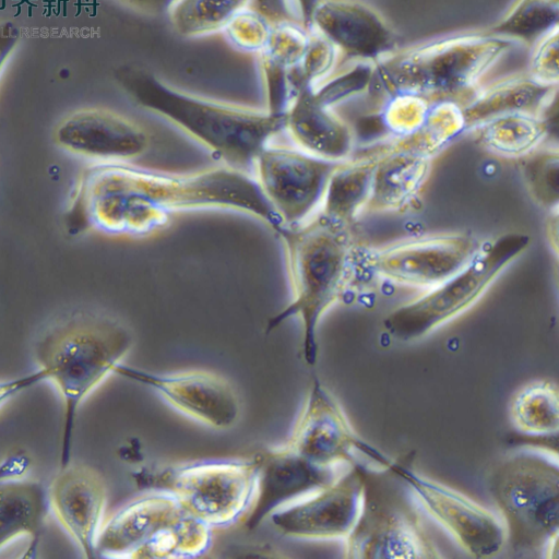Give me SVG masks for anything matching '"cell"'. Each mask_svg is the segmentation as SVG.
<instances>
[{"instance_id": "cell-31", "label": "cell", "mask_w": 559, "mask_h": 559, "mask_svg": "<svg viewBox=\"0 0 559 559\" xmlns=\"http://www.w3.org/2000/svg\"><path fill=\"white\" fill-rule=\"evenodd\" d=\"M522 173L533 199L543 207L557 211L559 156L557 151L536 148L523 157Z\"/></svg>"}, {"instance_id": "cell-14", "label": "cell", "mask_w": 559, "mask_h": 559, "mask_svg": "<svg viewBox=\"0 0 559 559\" xmlns=\"http://www.w3.org/2000/svg\"><path fill=\"white\" fill-rule=\"evenodd\" d=\"M53 140L62 152L95 164L130 163L151 146V135L143 127L104 108L69 114L56 127Z\"/></svg>"}, {"instance_id": "cell-24", "label": "cell", "mask_w": 559, "mask_h": 559, "mask_svg": "<svg viewBox=\"0 0 559 559\" xmlns=\"http://www.w3.org/2000/svg\"><path fill=\"white\" fill-rule=\"evenodd\" d=\"M49 491L36 480L10 478L0 481V549L29 535L28 552H36L50 508Z\"/></svg>"}, {"instance_id": "cell-16", "label": "cell", "mask_w": 559, "mask_h": 559, "mask_svg": "<svg viewBox=\"0 0 559 559\" xmlns=\"http://www.w3.org/2000/svg\"><path fill=\"white\" fill-rule=\"evenodd\" d=\"M115 372L155 390L176 409L211 428L229 429L240 417L241 404L236 390L214 372L156 374L121 364Z\"/></svg>"}, {"instance_id": "cell-29", "label": "cell", "mask_w": 559, "mask_h": 559, "mask_svg": "<svg viewBox=\"0 0 559 559\" xmlns=\"http://www.w3.org/2000/svg\"><path fill=\"white\" fill-rule=\"evenodd\" d=\"M248 3L249 0H176L168 13L178 35L197 38L225 29Z\"/></svg>"}, {"instance_id": "cell-3", "label": "cell", "mask_w": 559, "mask_h": 559, "mask_svg": "<svg viewBox=\"0 0 559 559\" xmlns=\"http://www.w3.org/2000/svg\"><path fill=\"white\" fill-rule=\"evenodd\" d=\"M515 44L474 32L397 49L374 63L372 86L378 85L389 97L413 96L431 106L453 103L462 108Z\"/></svg>"}, {"instance_id": "cell-9", "label": "cell", "mask_w": 559, "mask_h": 559, "mask_svg": "<svg viewBox=\"0 0 559 559\" xmlns=\"http://www.w3.org/2000/svg\"><path fill=\"white\" fill-rule=\"evenodd\" d=\"M346 538L345 557L352 559L441 557L405 492L366 467L360 512Z\"/></svg>"}, {"instance_id": "cell-19", "label": "cell", "mask_w": 559, "mask_h": 559, "mask_svg": "<svg viewBox=\"0 0 559 559\" xmlns=\"http://www.w3.org/2000/svg\"><path fill=\"white\" fill-rule=\"evenodd\" d=\"M57 518L88 559L97 555V538L107 503L104 477L88 465L61 468L49 490Z\"/></svg>"}, {"instance_id": "cell-26", "label": "cell", "mask_w": 559, "mask_h": 559, "mask_svg": "<svg viewBox=\"0 0 559 559\" xmlns=\"http://www.w3.org/2000/svg\"><path fill=\"white\" fill-rule=\"evenodd\" d=\"M476 128L481 146L506 158H523L538 148L549 132L542 118L528 115L502 116Z\"/></svg>"}, {"instance_id": "cell-18", "label": "cell", "mask_w": 559, "mask_h": 559, "mask_svg": "<svg viewBox=\"0 0 559 559\" xmlns=\"http://www.w3.org/2000/svg\"><path fill=\"white\" fill-rule=\"evenodd\" d=\"M257 488L245 526L253 531L286 502L312 493L335 481L343 473L312 464L286 445L258 454Z\"/></svg>"}, {"instance_id": "cell-10", "label": "cell", "mask_w": 559, "mask_h": 559, "mask_svg": "<svg viewBox=\"0 0 559 559\" xmlns=\"http://www.w3.org/2000/svg\"><path fill=\"white\" fill-rule=\"evenodd\" d=\"M342 163L299 148L269 145L255 160V180L284 226L300 225L322 206L329 182Z\"/></svg>"}, {"instance_id": "cell-32", "label": "cell", "mask_w": 559, "mask_h": 559, "mask_svg": "<svg viewBox=\"0 0 559 559\" xmlns=\"http://www.w3.org/2000/svg\"><path fill=\"white\" fill-rule=\"evenodd\" d=\"M336 57L335 47L317 32L311 31L301 61L289 73L293 96L295 97L304 88L316 87V84L332 71Z\"/></svg>"}, {"instance_id": "cell-36", "label": "cell", "mask_w": 559, "mask_h": 559, "mask_svg": "<svg viewBox=\"0 0 559 559\" xmlns=\"http://www.w3.org/2000/svg\"><path fill=\"white\" fill-rule=\"evenodd\" d=\"M527 75L535 82L558 86L559 80V29L558 27L543 36L533 45Z\"/></svg>"}, {"instance_id": "cell-2", "label": "cell", "mask_w": 559, "mask_h": 559, "mask_svg": "<svg viewBox=\"0 0 559 559\" xmlns=\"http://www.w3.org/2000/svg\"><path fill=\"white\" fill-rule=\"evenodd\" d=\"M115 80L136 106L169 121L234 169L249 173L262 151L285 132L286 114L195 96L136 67L119 68Z\"/></svg>"}, {"instance_id": "cell-39", "label": "cell", "mask_w": 559, "mask_h": 559, "mask_svg": "<svg viewBox=\"0 0 559 559\" xmlns=\"http://www.w3.org/2000/svg\"><path fill=\"white\" fill-rule=\"evenodd\" d=\"M22 40L21 28L11 22L0 23V78Z\"/></svg>"}, {"instance_id": "cell-40", "label": "cell", "mask_w": 559, "mask_h": 559, "mask_svg": "<svg viewBox=\"0 0 559 559\" xmlns=\"http://www.w3.org/2000/svg\"><path fill=\"white\" fill-rule=\"evenodd\" d=\"M32 465L33 460L25 450L12 451L0 462V481L23 477Z\"/></svg>"}, {"instance_id": "cell-11", "label": "cell", "mask_w": 559, "mask_h": 559, "mask_svg": "<svg viewBox=\"0 0 559 559\" xmlns=\"http://www.w3.org/2000/svg\"><path fill=\"white\" fill-rule=\"evenodd\" d=\"M479 247L463 235H435L371 251L364 264L386 282L426 292L461 272Z\"/></svg>"}, {"instance_id": "cell-20", "label": "cell", "mask_w": 559, "mask_h": 559, "mask_svg": "<svg viewBox=\"0 0 559 559\" xmlns=\"http://www.w3.org/2000/svg\"><path fill=\"white\" fill-rule=\"evenodd\" d=\"M187 513L167 492L151 490L116 512L97 538V555L131 557L162 528Z\"/></svg>"}, {"instance_id": "cell-33", "label": "cell", "mask_w": 559, "mask_h": 559, "mask_svg": "<svg viewBox=\"0 0 559 559\" xmlns=\"http://www.w3.org/2000/svg\"><path fill=\"white\" fill-rule=\"evenodd\" d=\"M376 76V66L360 62L353 69L313 88L314 98L323 106L332 108L352 97L369 91Z\"/></svg>"}, {"instance_id": "cell-4", "label": "cell", "mask_w": 559, "mask_h": 559, "mask_svg": "<svg viewBox=\"0 0 559 559\" xmlns=\"http://www.w3.org/2000/svg\"><path fill=\"white\" fill-rule=\"evenodd\" d=\"M131 331L110 317L78 311L56 321L40 337L36 355L64 401L61 468L71 464L83 401L130 353Z\"/></svg>"}, {"instance_id": "cell-41", "label": "cell", "mask_w": 559, "mask_h": 559, "mask_svg": "<svg viewBox=\"0 0 559 559\" xmlns=\"http://www.w3.org/2000/svg\"><path fill=\"white\" fill-rule=\"evenodd\" d=\"M121 4L147 15L168 13L176 0H118Z\"/></svg>"}, {"instance_id": "cell-21", "label": "cell", "mask_w": 559, "mask_h": 559, "mask_svg": "<svg viewBox=\"0 0 559 559\" xmlns=\"http://www.w3.org/2000/svg\"><path fill=\"white\" fill-rule=\"evenodd\" d=\"M314 87L297 93L286 111L285 131L297 148L333 163H344L354 147V134L332 108L321 105Z\"/></svg>"}, {"instance_id": "cell-42", "label": "cell", "mask_w": 559, "mask_h": 559, "mask_svg": "<svg viewBox=\"0 0 559 559\" xmlns=\"http://www.w3.org/2000/svg\"><path fill=\"white\" fill-rule=\"evenodd\" d=\"M305 27L311 31V20L314 10L322 0H296Z\"/></svg>"}, {"instance_id": "cell-37", "label": "cell", "mask_w": 559, "mask_h": 559, "mask_svg": "<svg viewBox=\"0 0 559 559\" xmlns=\"http://www.w3.org/2000/svg\"><path fill=\"white\" fill-rule=\"evenodd\" d=\"M247 9L258 14L272 27L288 24L304 25L300 14L294 10L293 0H249Z\"/></svg>"}, {"instance_id": "cell-17", "label": "cell", "mask_w": 559, "mask_h": 559, "mask_svg": "<svg viewBox=\"0 0 559 559\" xmlns=\"http://www.w3.org/2000/svg\"><path fill=\"white\" fill-rule=\"evenodd\" d=\"M311 31L337 52L360 62L376 63L397 50V36L385 20L355 0H322L313 12Z\"/></svg>"}, {"instance_id": "cell-13", "label": "cell", "mask_w": 559, "mask_h": 559, "mask_svg": "<svg viewBox=\"0 0 559 559\" xmlns=\"http://www.w3.org/2000/svg\"><path fill=\"white\" fill-rule=\"evenodd\" d=\"M286 447L307 461L340 469L356 464L355 451L380 462L382 453L360 440L343 409L316 379Z\"/></svg>"}, {"instance_id": "cell-8", "label": "cell", "mask_w": 559, "mask_h": 559, "mask_svg": "<svg viewBox=\"0 0 559 559\" xmlns=\"http://www.w3.org/2000/svg\"><path fill=\"white\" fill-rule=\"evenodd\" d=\"M530 242L528 236L511 233L480 246L461 272L389 314L384 321L386 331L402 341L416 340L463 313Z\"/></svg>"}, {"instance_id": "cell-1", "label": "cell", "mask_w": 559, "mask_h": 559, "mask_svg": "<svg viewBox=\"0 0 559 559\" xmlns=\"http://www.w3.org/2000/svg\"><path fill=\"white\" fill-rule=\"evenodd\" d=\"M79 202L86 226L112 237H150L175 215L201 210L245 213L275 235L285 227L255 178L224 165L179 174L130 163L95 164L83 178Z\"/></svg>"}, {"instance_id": "cell-15", "label": "cell", "mask_w": 559, "mask_h": 559, "mask_svg": "<svg viewBox=\"0 0 559 559\" xmlns=\"http://www.w3.org/2000/svg\"><path fill=\"white\" fill-rule=\"evenodd\" d=\"M364 484L365 467L356 463L309 498L273 512L272 523L283 535L295 538L346 537L360 512Z\"/></svg>"}, {"instance_id": "cell-5", "label": "cell", "mask_w": 559, "mask_h": 559, "mask_svg": "<svg viewBox=\"0 0 559 559\" xmlns=\"http://www.w3.org/2000/svg\"><path fill=\"white\" fill-rule=\"evenodd\" d=\"M276 237L285 251L292 299L269 320L266 334L298 318L304 326L305 360L313 366L318 359L319 323L349 281L355 259L350 239L346 226L320 213L300 225L283 227Z\"/></svg>"}, {"instance_id": "cell-6", "label": "cell", "mask_w": 559, "mask_h": 559, "mask_svg": "<svg viewBox=\"0 0 559 559\" xmlns=\"http://www.w3.org/2000/svg\"><path fill=\"white\" fill-rule=\"evenodd\" d=\"M259 472V456L205 460L142 467L133 474L138 488L173 495L191 516L211 527L236 523L249 510Z\"/></svg>"}, {"instance_id": "cell-22", "label": "cell", "mask_w": 559, "mask_h": 559, "mask_svg": "<svg viewBox=\"0 0 559 559\" xmlns=\"http://www.w3.org/2000/svg\"><path fill=\"white\" fill-rule=\"evenodd\" d=\"M431 157L402 142L377 155L367 203L374 212L404 209L419 193L430 171Z\"/></svg>"}, {"instance_id": "cell-38", "label": "cell", "mask_w": 559, "mask_h": 559, "mask_svg": "<svg viewBox=\"0 0 559 559\" xmlns=\"http://www.w3.org/2000/svg\"><path fill=\"white\" fill-rule=\"evenodd\" d=\"M46 380H49L48 373L46 370L40 369L27 376L0 381V406Z\"/></svg>"}, {"instance_id": "cell-35", "label": "cell", "mask_w": 559, "mask_h": 559, "mask_svg": "<svg viewBox=\"0 0 559 559\" xmlns=\"http://www.w3.org/2000/svg\"><path fill=\"white\" fill-rule=\"evenodd\" d=\"M431 105L413 96H394L384 108L382 120L393 133L407 138L424 124Z\"/></svg>"}, {"instance_id": "cell-34", "label": "cell", "mask_w": 559, "mask_h": 559, "mask_svg": "<svg viewBox=\"0 0 559 559\" xmlns=\"http://www.w3.org/2000/svg\"><path fill=\"white\" fill-rule=\"evenodd\" d=\"M273 27L252 11L245 9L225 27L229 41L238 49L261 53L266 47Z\"/></svg>"}, {"instance_id": "cell-28", "label": "cell", "mask_w": 559, "mask_h": 559, "mask_svg": "<svg viewBox=\"0 0 559 559\" xmlns=\"http://www.w3.org/2000/svg\"><path fill=\"white\" fill-rule=\"evenodd\" d=\"M559 0H516L507 14L486 32L533 46L558 27Z\"/></svg>"}, {"instance_id": "cell-30", "label": "cell", "mask_w": 559, "mask_h": 559, "mask_svg": "<svg viewBox=\"0 0 559 559\" xmlns=\"http://www.w3.org/2000/svg\"><path fill=\"white\" fill-rule=\"evenodd\" d=\"M511 419L525 433L546 435L559 429L558 388L548 381H534L513 397Z\"/></svg>"}, {"instance_id": "cell-12", "label": "cell", "mask_w": 559, "mask_h": 559, "mask_svg": "<svg viewBox=\"0 0 559 559\" xmlns=\"http://www.w3.org/2000/svg\"><path fill=\"white\" fill-rule=\"evenodd\" d=\"M396 477L415 491L428 512L477 558L498 554L507 539V530L498 518L462 493L419 475L403 462L390 461Z\"/></svg>"}, {"instance_id": "cell-25", "label": "cell", "mask_w": 559, "mask_h": 559, "mask_svg": "<svg viewBox=\"0 0 559 559\" xmlns=\"http://www.w3.org/2000/svg\"><path fill=\"white\" fill-rule=\"evenodd\" d=\"M376 160L377 155L342 163L329 182L320 214L347 227L361 207L367 206Z\"/></svg>"}, {"instance_id": "cell-23", "label": "cell", "mask_w": 559, "mask_h": 559, "mask_svg": "<svg viewBox=\"0 0 559 559\" xmlns=\"http://www.w3.org/2000/svg\"><path fill=\"white\" fill-rule=\"evenodd\" d=\"M558 95V86L543 85L526 75H516L479 90L462 107L465 128H476L489 120L508 115L539 117Z\"/></svg>"}, {"instance_id": "cell-27", "label": "cell", "mask_w": 559, "mask_h": 559, "mask_svg": "<svg viewBox=\"0 0 559 559\" xmlns=\"http://www.w3.org/2000/svg\"><path fill=\"white\" fill-rule=\"evenodd\" d=\"M212 544V527L185 513L162 528L132 558H192L204 554Z\"/></svg>"}, {"instance_id": "cell-7", "label": "cell", "mask_w": 559, "mask_h": 559, "mask_svg": "<svg viewBox=\"0 0 559 559\" xmlns=\"http://www.w3.org/2000/svg\"><path fill=\"white\" fill-rule=\"evenodd\" d=\"M513 550L550 551L559 532V471L545 457L520 453L502 461L489 480Z\"/></svg>"}]
</instances>
